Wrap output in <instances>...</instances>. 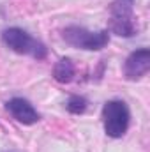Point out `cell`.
Returning <instances> with one entry per match:
<instances>
[{
  "label": "cell",
  "mask_w": 150,
  "mask_h": 152,
  "mask_svg": "<svg viewBox=\"0 0 150 152\" xmlns=\"http://www.w3.org/2000/svg\"><path fill=\"white\" fill-rule=\"evenodd\" d=\"M62 39L78 50H87V51H99L108 46L110 42V32L108 30H97L92 32L85 27L69 25L62 30Z\"/></svg>",
  "instance_id": "2"
},
{
  "label": "cell",
  "mask_w": 150,
  "mask_h": 152,
  "mask_svg": "<svg viewBox=\"0 0 150 152\" xmlns=\"http://www.w3.org/2000/svg\"><path fill=\"white\" fill-rule=\"evenodd\" d=\"M129 122H131V112L122 99H111L104 103L103 126L104 133L110 138H122L129 129Z\"/></svg>",
  "instance_id": "3"
},
{
  "label": "cell",
  "mask_w": 150,
  "mask_h": 152,
  "mask_svg": "<svg viewBox=\"0 0 150 152\" xmlns=\"http://www.w3.org/2000/svg\"><path fill=\"white\" fill-rule=\"evenodd\" d=\"M74 75H76L74 62L71 58H67V57L60 58L53 67V78L58 83H71L74 80Z\"/></svg>",
  "instance_id": "7"
},
{
  "label": "cell",
  "mask_w": 150,
  "mask_h": 152,
  "mask_svg": "<svg viewBox=\"0 0 150 152\" xmlns=\"http://www.w3.org/2000/svg\"><path fill=\"white\" fill-rule=\"evenodd\" d=\"M5 108H7V112L11 113V117L16 122L23 124V126H34V124H37L39 120H41L39 112L32 106L30 101H27L23 97H12V99H9L5 103Z\"/></svg>",
  "instance_id": "6"
},
{
  "label": "cell",
  "mask_w": 150,
  "mask_h": 152,
  "mask_svg": "<svg viewBox=\"0 0 150 152\" xmlns=\"http://www.w3.org/2000/svg\"><path fill=\"white\" fill-rule=\"evenodd\" d=\"M2 42L18 55H30L36 60H42L48 55V48L34 39L27 30L20 27H9L2 32Z\"/></svg>",
  "instance_id": "1"
},
{
  "label": "cell",
  "mask_w": 150,
  "mask_h": 152,
  "mask_svg": "<svg viewBox=\"0 0 150 152\" xmlns=\"http://www.w3.org/2000/svg\"><path fill=\"white\" fill-rule=\"evenodd\" d=\"M66 108H67V112H69V113L81 115V113H85V110L88 108V101H87V97L74 94V96H71V97L67 99Z\"/></svg>",
  "instance_id": "8"
},
{
  "label": "cell",
  "mask_w": 150,
  "mask_h": 152,
  "mask_svg": "<svg viewBox=\"0 0 150 152\" xmlns=\"http://www.w3.org/2000/svg\"><path fill=\"white\" fill-rule=\"evenodd\" d=\"M150 71V50L149 48H140L134 50L124 62V76L129 81L141 80Z\"/></svg>",
  "instance_id": "5"
},
{
  "label": "cell",
  "mask_w": 150,
  "mask_h": 152,
  "mask_svg": "<svg viewBox=\"0 0 150 152\" xmlns=\"http://www.w3.org/2000/svg\"><path fill=\"white\" fill-rule=\"evenodd\" d=\"M134 0H115L110 7V32L118 37H133L138 32Z\"/></svg>",
  "instance_id": "4"
}]
</instances>
